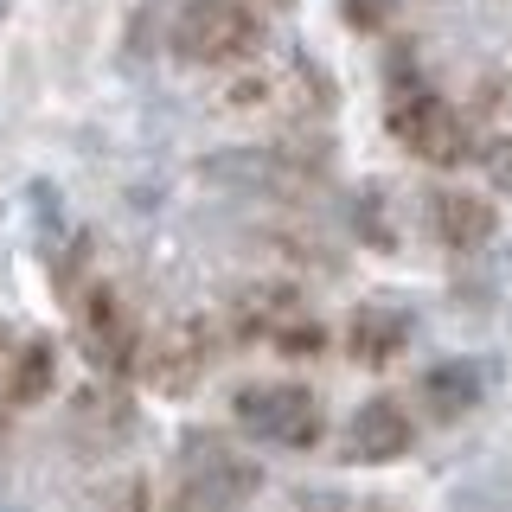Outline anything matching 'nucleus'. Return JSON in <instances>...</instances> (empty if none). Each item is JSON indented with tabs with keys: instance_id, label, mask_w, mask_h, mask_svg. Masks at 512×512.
I'll return each mask as SVG.
<instances>
[{
	"instance_id": "f3484780",
	"label": "nucleus",
	"mask_w": 512,
	"mask_h": 512,
	"mask_svg": "<svg viewBox=\"0 0 512 512\" xmlns=\"http://www.w3.org/2000/svg\"><path fill=\"white\" fill-rule=\"evenodd\" d=\"M0 7H7V0H0Z\"/></svg>"
},
{
	"instance_id": "9d476101",
	"label": "nucleus",
	"mask_w": 512,
	"mask_h": 512,
	"mask_svg": "<svg viewBox=\"0 0 512 512\" xmlns=\"http://www.w3.org/2000/svg\"><path fill=\"white\" fill-rule=\"evenodd\" d=\"M404 346H410V314L397 308V301H365V308H352L346 352L359 365H391Z\"/></svg>"
},
{
	"instance_id": "6e6552de",
	"label": "nucleus",
	"mask_w": 512,
	"mask_h": 512,
	"mask_svg": "<svg viewBox=\"0 0 512 512\" xmlns=\"http://www.w3.org/2000/svg\"><path fill=\"white\" fill-rule=\"evenodd\" d=\"M416 442V423L397 397H365L346 423V455L365 461V468H384V461H404Z\"/></svg>"
},
{
	"instance_id": "2eb2a0df",
	"label": "nucleus",
	"mask_w": 512,
	"mask_h": 512,
	"mask_svg": "<svg viewBox=\"0 0 512 512\" xmlns=\"http://www.w3.org/2000/svg\"><path fill=\"white\" fill-rule=\"evenodd\" d=\"M7 352H13V340H7V327H0V365H7Z\"/></svg>"
},
{
	"instance_id": "ddd939ff",
	"label": "nucleus",
	"mask_w": 512,
	"mask_h": 512,
	"mask_svg": "<svg viewBox=\"0 0 512 512\" xmlns=\"http://www.w3.org/2000/svg\"><path fill=\"white\" fill-rule=\"evenodd\" d=\"M340 13H346L352 32H384L391 13H397V0H340Z\"/></svg>"
},
{
	"instance_id": "423d86ee",
	"label": "nucleus",
	"mask_w": 512,
	"mask_h": 512,
	"mask_svg": "<svg viewBox=\"0 0 512 512\" xmlns=\"http://www.w3.org/2000/svg\"><path fill=\"white\" fill-rule=\"evenodd\" d=\"M231 327H237V340H269L282 352H320V346H327V333L308 320V308H301V295L288 282L244 288L237 308H231Z\"/></svg>"
},
{
	"instance_id": "9b49d317",
	"label": "nucleus",
	"mask_w": 512,
	"mask_h": 512,
	"mask_svg": "<svg viewBox=\"0 0 512 512\" xmlns=\"http://www.w3.org/2000/svg\"><path fill=\"white\" fill-rule=\"evenodd\" d=\"M429 231H436V244H448V250H480L493 231H500V212H493L480 192H436L429 199Z\"/></svg>"
},
{
	"instance_id": "f257e3e1",
	"label": "nucleus",
	"mask_w": 512,
	"mask_h": 512,
	"mask_svg": "<svg viewBox=\"0 0 512 512\" xmlns=\"http://www.w3.org/2000/svg\"><path fill=\"white\" fill-rule=\"evenodd\" d=\"M384 128H391V141L416 160H429V167H461V160H474V128L461 116L448 96H436L423 84V77H397L391 84V103H384Z\"/></svg>"
},
{
	"instance_id": "f8f14e48",
	"label": "nucleus",
	"mask_w": 512,
	"mask_h": 512,
	"mask_svg": "<svg viewBox=\"0 0 512 512\" xmlns=\"http://www.w3.org/2000/svg\"><path fill=\"white\" fill-rule=\"evenodd\" d=\"M480 397V372L468 359H442L436 372H423V404L436 416H468Z\"/></svg>"
},
{
	"instance_id": "dca6fc26",
	"label": "nucleus",
	"mask_w": 512,
	"mask_h": 512,
	"mask_svg": "<svg viewBox=\"0 0 512 512\" xmlns=\"http://www.w3.org/2000/svg\"><path fill=\"white\" fill-rule=\"evenodd\" d=\"M269 7H295V0H269Z\"/></svg>"
},
{
	"instance_id": "39448f33",
	"label": "nucleus",
	"mask_w": 512,
	"mask_h": 512,
	"mask_svg": "<svg viewBox=\"0 0 512 512\" xmlns=\"http://www.w3.org/2000/svg\"><path fill=\"white\" fill-rule=\"evenodd\" d=\"M263 487V468L244 455H231L218 436H192L186 461H180V493H173V512H237L244 500H256Z\"/></svg>"
},
{
	"instance_id": "20e7f679",
	"label": "nucleus",
	"mask_w": 512,
	"mask_h": 512,
	"mask_svg": "<svg viewBox=\"0 0 512 512\" xmlns=\"http://www.w3.org/2000/svg\"><path fill=\"white\" fill-rule=\"evenodd\" d=\"M237 423L250 429L256 442L269 448H314L320 429H327V416H320V397L308 391V384L295 378H256L237 391Z\"/></svg>"
},
{
	"instance_id": "0eeeda50",
	"label": "nucleus",
	"mask_w": 512,
	"mask_h": 512,
	"mask_svg": "<svg viewBox=\"0 0 512 512\" xmlns=\"http://www.w3.org/2000/svg\"><path fill=\"white\" fill-rule=\"evenodd\" d=\"M212 359H218L212 320H173L154 346H141V378H148L154 391H167V397H186L192 384L212 372Z\"/></svg>"
},
{
	"instance_id": "f03ea898",
	"label": "nucleus",
	"mask_w": 512,
	"mask_h": 512,
	"mask_svg": "<svg viewBox=\"0 0 512 512\" xmlns=\"http://www.w3.org/2000/svg\"><path fill=\"white\" fill-rule=\"evenodd\" d=\"M173 52L186 64H250L263 52V20H256L250 0H186L180 20H173Z\"/></svg>"
},
{
	"instance_id": "1a4fd4ad",
	"label": "nucleus",
	"mask_w": 512,
	"mask_h": 512,
	"mask_svg": "<svg viewBox=\"0 0 512 512\" xmlns=\"http://www.w3.org/2000/svg\"><path fill=\"white\" fill-rule=\"evenodd\" d=\"M58 384V340L52 333H32V340H13L7 365H0V416H20L39 397H52Z\"/></svg>"
},
{
	"instance_id": "4468645a",
	"label": "nucleus",
	"mask_w": 512,
	"mask_h": 512,
	"mask_svg": "<svg viewBox=\"0 0 512 512\" xmlns=\"http://www.w3.org/2000/svg\"><path fill=\"white\" fill-rule=\"evenodd\" d=\"M480 160H487V180L500 186V192H512V135H500V141H493V148L480 154Z\"/></svg>"
},
{
	"instance_id": "7ed1b4c3",
	"label": "nucleus",
	"mask_w": 512,
	"mask_h": 512,
	"mask_svg": "<svg viewBox=\"0 0 512 512\" xmlns=\"http://www.w3.org/2000/svg\"><path fill=\"white\" fill-rule=\"evenodd\" d=\"M71 314H77V340H84V359L103 378H135L141 372V320L122 301L116 282H84L71 288Z\"/></svg>"
}]
</instances>
